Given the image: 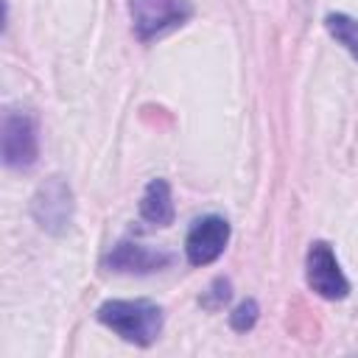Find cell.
Listing matches in <instances>:
<instances>
[{
    "mask_svg": "<svg viewBox=\"0 0 358 358\" xmlns=\"http://www.w3.org/2000/svg\"><path fill=\"white\" fill-rule=\"evenodd\" d=\"M95 319L134 347H151L165 324L162 308L151 299H106Z\"/></svg>",
    "mask_w": 358,
    "mask_h": 358,
    "instance_id": "obj_1",
    "label": "cell"
},
{
    "mask_svg": "<svg viewBox=\"0 0 358 358\" xmlns=\"http://www.w3.org/2000/svg\"><path fill=\"white\" fill-rule=\"evenodd\" d=\"M0 157L11 171H28L39 159V129L31 112L6 109L0 120Z\"/></svg>",
    "mask_w": 358,
    "mask_h": 358,
    "instance_id": "obj_2",
    "label": "cell"
},
{
    "mask_svg": "<svg viewBox=\"0 0 358 358\" xmlns=\"http://www.w3.org/2000/svg\"><path fill=\"white\" fill-rule=\"evenodd\" d=\"M129 17L134 36L140 42H151L193 17V6L187 0H129Z\"/></svg>",
    "mask_w": 358,
    "mask_h": 358,
    "instance_id": "obj_3",
    "label": "cell"
},
{
    "mask_svg": "<svg viewBox=\"0 0 358 358\" xmlns=\"http://www.w3.org/2000/svg\"><path fill=\"white\" fill-rule=\"evenodd\" d=\"M73 210H76V201H73V187L64 176H48L34 199H31V215L34 221L39 224V229L50 232V235H62L67 232L70 221H73Z\"/></svg>",
    "mask_w": 358,
    "mask_h": 358,
    "instance_id": "obj_4",
    "label": "cell"
},
{
    "mask_svg": "<svg viewBox=\"0 0 358 358\" xmlns=\"http://www.w3.org/2000/svg\"><path fill=\"white\" fill-rule=\"evenodd\" d=\"M305 282L316 296H322L327 302H338L350 294V280L344 277V271L338 266V257H336V252L327 241H313L308 246Z\"/></svg>",
    "mask_w": 358,
    "mask_h": 358,
    "instance_id": "obj_5",
    "label": "cell"
},
{
    "mask_svg": "<svg viewBox=\"0 0 358 358\" xmlns=\"http://www.w3.org/2000/svg\"><path fill=\"white\" fill-rule=\"evenodd\" d=\"M229 232L232 229H229V221L224 215L210 213V215L196 218L190 224L187 235H185V257H187V263L196 266V268L215 263L224 255L227 243H229Z\"/></svg>",
    "mask_w": 358,
    "mask_h": 358,
    "instance_id": "obj_6",
    "label": "cell"
},
{
    "mask_svg": "<svg viewBox=\"0 0 358 358\" xmlns=\"http://www.w3.org/2000/svg\"><path fill=\"white\" fill-rule=\"evenodd\" d=\"M171 263H173L171 252L151 249L137 241H117L103 257V268L117 271V274H154V271L168 268Z\"/></svg>",
    "mask_w": 358,
    "mask_h": 358,
    "instance_id": "obj_7",
    "label": "cell"
},
{
    "mask_svg": "<svg viewBox=\"0 0 358 358\" xmlns=\"http://www.w3.org/2000/svg\"><path fill=\"white\" fill-rule=\"evenodd\" d=\"M140 218L151 227H171L176 218V207H173V196H171V185L168 179L157 176L145 185L143 196H140Z\"/></svg>",
    "mask_w": 358,
    "mask_h": 358,
    "instance_id": "obj_8",
    "label": "cell"
},
{
    "mask_svg": "<svg viewBox=\"0 0 358 358\" xmlns=\"http://www.w3.org/2000/svg\"><path fill=\"white\" fill-rule=\"evenodd\" d=\"M324 28L327 34L358 62V20L344 14V11H333L324 17Z\"/></svg>",
    "mask_w": 358,
    "mask_h": 358,
    "instance_id": "obj_9",
    "label": "cell"
},
{
    "mask_svg": "<svg viewBox=\"0 0 358 358\" xmlns=\"http://www.w3.org/2000/svg\"><path fill=\"white\" fill-rule=\"evenodd\" d=\"M257 316H260L257 302H255V299H243V302H238V305L232 308V313H229V327H232L235 333H249V330L257 324Z\"/></svg>",
    "mask_w": 358,
    "mask_h": 358,
    "instance_id": "obj_10",
    "label": "cell"
},
{
    "mask_svg": "<svg viewBox=\"0 0 358 358\" xmlns=\"http://www.w3.org/2000/svg\"><path fill=\"white\" fill-rule=\"evenodd\" d=\"M229 296H232V285H229V280H227V277H218V280L210 282L207 294L201 296V305L210 308V310H218V308H224V305L229 302Z\"/></svg>",
    "mask_w": 358,
    "mask_h": 358,
    "instance_id": "obj_11",
    "label": "cell"
}]
</instances>
